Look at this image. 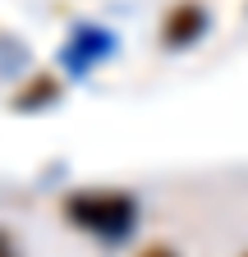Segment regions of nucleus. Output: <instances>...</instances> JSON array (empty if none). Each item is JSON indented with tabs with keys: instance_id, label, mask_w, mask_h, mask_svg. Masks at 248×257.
I'll return each instance as SVG.
<instances>
[{
	"instance_id": "nucleus-3",
	"label": "nucleus",
	"mask_w": 248,
	"mask_h": 257,
	"mask_svg": "<svg viewBox=\"0 0 248 257\" xmlns=\"http://www.w3.org/2000/svg\"><path fill=\"white\" fill-rule=\"evenodd\" d=\"M138 257H175V248H166V243H147Z\"/></svg>"
},
{
	"instance_id": "nucleus-2",
	"label": "nucleus",
	"mask_w": 248,
	"mask_h": 257,
	"mask_svg": "<svg viewBox=\"0 0 248 257\" xmlns=\"http://www.w3.org/2000/svg\"><path fill=\"white\" fill-rule=\"evenodd\" d=\"M202 23H207L202 5L184 0V5H175V10H170V19H166V42H170V46H179V42H193L198 32H202Z\"/></svg>"
},
{
	"instance_id": "nucleus-4",
	"label": "nucleus",
	"mask_w": 248,
	"mask_h": 257,
	"mask_svg": "<svg viewBox=\"0 0 248 257\" xmlns=\"http://www.w3.org/2000/svg\"><path fill=\"white\" fill-rule=\"evenodd\" d=\"M0 257H10V239L5 234H0Z\"/></svg>"
},
{
	"instance_id": "nucleus-1",
	"label": "nucleus",
	"mask_w": 248,
	"mask_h": 257,
	"mask_svg": "<svg viewBox=\"0 0 248 257\" xmlns=\"http://www.w3.org/2000/svg\"><path fill=\"white\" fill-rule=\"evenodd\" d=\"M65 211L78 225L101 230V234H124L134 225V202L124 198V193H83V198H69Z\"/></svg>"
}]
</instances>
